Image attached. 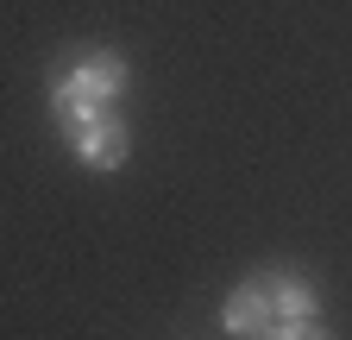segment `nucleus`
<instances>
[{"mask_svg":"<svg viewBox=\"0 0 352 340\" xmlns=\"http://www.w3.org/2000/svg\"><path fill=\"white\" fill-rule=\"evenodd\" d=\"M76 145V158L82 164H95V170H113V164H126V151H132V133L113 120V114H101L95 126H88L82 139H69Z\"/></svg>","mask_w":352,"mask_h":340,"instance_id":"1","label":"nucleus"},{"mask_svg":"<svg viewBox=\"0 0 352 340\" xmlns=\"http://www.w3.org/2000/svg\"><path fill=\"white\" fill-rule=\"evenodd\" d=\"M258 290H264V303H271V315H283V321H308V315H315V290H308V277L264 271Z\"/></svg>","mask_w":352,"mask_h":340,"instance_id":"2","label":"nucleus"},{"mask_svg":"<svg viewBox=\"0 0 352 340\" xmlns=\"http://www.w3.org/2000/svg\"><path fill=\"white\" fill-rule=\"evenodd\" d=\"M227 328H233V334H252V340H264V334L277 328V315H271V303H264L258 277H245V284L227 296Z\"/></svg>","mask_w":352,"mask_h":340,"instance_id":"3","label":"nucleus"},{"mask_svg":"<svg viewBox=\"0 0 352 340\" xmlns=\"http://www.w3.org/2000/svg\"><path fill=\"white\" fill-rule=\"evenodd\" d=\"M63 82H76V89H82V95H95V101H113V95L126 89V63L107 57V51H95V57H82Z\"/></svg>","mask_w":352,"mask_h":340,"instance_id":"4","label":"nucleus"},{"mask_svg":"<svg viewBox=\"0 0 352 340\" xmlns=\"http://www.w3.org/2000/svg\"><path fill=\"white\" fill-rule=\"evenodd\" d=\"M101 114H107V101L82 95L76 82H57V120H63V133H69V139H82V133H88V126H95Z\"/></svg>","mask_w":352,"mask_h":340,"instance_id":"5","label":"nucleus"},{"mask_svg":"<svg viewBox=\"0 0 352 340\" xmlns=\"http://www.w3.org/2000/svg\"><path fill=\"white\" fill-rule=\"evenodd\" d=\"M264 340H333V334H327V328H315V321H277Z\"/></svg>","mask_w":352,"mask_h":340,"instance_id":"6","label":"nucleus"}]
</instances>
